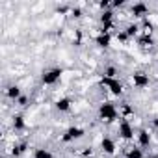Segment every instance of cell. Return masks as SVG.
I'll return each instance as SVG.
<instances>
[{"label": "cell", "instance_id": "603a6c76", "mask_svg": "<svg viewBox=\"0 0 158 158\" xmlns=\"http://www.w3.org/2000/svg\"><path fill=\"white\" fill-rule=\"evenodd\" d=\"M30 102H32V101H30V97H28V95H23V97H21V99L15 102V104H17L21 110H26V108L30 106Z\"/></svg>", "mask_w": 158, "mask_h": 158}, {"label": "cell", "instance_id": "cb8c5ba5", "mask_svg": "<svg viewBox=\"0 0 158 158\" xmlns=\"http://www.w3.org/2000/svg\"><path fill=\"white\" fill-rule=\"evenodd\" d=\"M123 8H127V2L125 0H114L112 2V10L115 11V10H123Z\"/></svg>", "mask_w": 158, "mask_h": 158}, {"label": "cell", "instance_id": "ac0fdd59", "mask_svg": "<svg viewBox=\"0 0 158 158\" xmlns=\"http://www.w3.org/2000/svg\"><path fill=\"white\" fill-rule=\"evenodd\" d=\"M123 158H145V152H143V149H141V147L132 145V147H127V149H125Z\"/></svg>", "mask_w": 158, "mask_h": 158}, {"label": "cell", "instance_id": "7a4b0ae2", "mask_svg": "<svg viewBox=\"0 0 158 158\" xmlns=\"http://www.w3.org/2000/svg\"><path fill=\"white\" fill-rule=\"evenodd\" d=\"M61 74H63L61 67H48L41 73L39 82H41V86H56L61 80Z\"/></svg>", "mask_w": 158, "mask_h": 158}, {"label": "cell", "instance_id": "5b68a950", "mask_svg": "<svg viewBox=\"0 0 158 158\" xmlns=\"http://www.w3.org/2000/svg\"><path fill=\"white\" fill-rule=\"evenodd\" d=\"M101 88H106L114 97H123V93H125V84L119 78H102L101 76Z\"/></svg>", "mask_w": 158, "mask_h": 158}, {"label": "cell", "instance_id": "8992f818", "mask_svg": "<svg viewBox=\"0 0 158 158\" xmlns=\"http://www.w3.org/2000/svg\"><path fill=\"white\" fill-rule=\"evenodd\" d=\"M128 13L132 15V21H143L151 15V8L145 4V2H134L128 6Z\"/></svg>", "mask_w": 158, "mask_h": 158}, {"label": "cell", "instance_id": "4fadbf2b", "mask_svg": "<svg viewBox=\"0 0 158 158\" xmlns=\"http://www.w3.org/2000/svg\"><path fill=\"white\" fill-rule=\"evenodd\" d=\"M26 128H28V125H26L24 115L23 114H13V117H11V130L13 132H24Z\"/></svg>", "mask_w": 158, "mask_h": 158}, {"label": "cell", "instance_id": "277c9868", "mask_svg": "<svg viewBox=\"0 0 158 158\" xmlns=\"http://www.w3.org/2000/svg\"><path fill=\"white\" fill-rule=\"evenodd\" d=\"M117 136H119V139H123L127 143H130L136 138V128L130 123V119H123V117L119 119V123H117Z\"/></svg>", "mask_w": 158, "mask_h": 158}, {"label": "cell", "instance_id": "d4e9b609", "mask_svg": "<svg viewBox=\"0 0 158 158\" xmlns=\"http://www.w3.org/2000/svg\"><path fill=\"white\" fill-rule=\"evenodd\" d=\"M152 127H154V128H158V117H154V119H152Z\"/></svg>", "mask_w": 158, "mask_h": 158}, {"label": "cell", "instance_id": "5bb4252c", "mask_svg": "<svg viewBox=\"0 0 158 158\" xmlns=\"http://www.w3.org/2000/svg\"><path fill=\"white\" fill-rule=\"evenodd\" d=\"M136 43H138V47L139 48H143V50H152L154 47H156V39H154V35H139L138 39H136Z\"/></svg>", "mask_w": 158, "mask_h": 158}, {"label": "cell", "instance_id": "484cf974", "mask_svg": "<svg viewBox=\"0 0 158 158\" xmlns=\"http://www.w3.org/2000/svg\"><path fill=\"white\" fill-rule=\"evenodd\" d=\"M149 158H158V154H152V156H149Z\"/></svg>", "mask_w": 158, "mask_h": 158}, {"label": "cell", "instance_id": "ba28073f", "mask_svg": "<svg viewBox=\"0 0 158 158\" xmlns=\"http://www.w3.org/2000/svg\"><path fill=\"white\" fill-rule=\"evenodd\" d=\"M136 143H138V147H141V149H149L151 143H152V132H151L147 127L138 128V130H136Z\"/></svg>", "mask_w": 158, "mask_h": 158}, {"label": "cell", "instance_id": "d6986e66", "mask_svg": "<svg viewBox=\"0 0 158 158\" xmlns=\"http://www.w3.org/2000/svg\"><path fill=\"white\" fill-rule=\"evenodd\" d=\"M101 76H102V78H119V69H117V65H114V63L104 65Z\"/></svg>", "mask_w": 158, "mask_h": 158}, {"label": "cell", "instance_id": "3957f363", "mask_svg": "<svg viewBox=\"0 0 158 158\" xmlns=\"http://www.w3.org/2000/svg\"><path fill=\"white\" fill-rule=\"evenodd\" d=\"M86 138V128L78 127V125H71L63 130L61 134V143H74V141H80Z\"/></svg>", "mask_w": 158, "mask_h": 158}, {"label": "cell", "instance_id": "44dd1931", "mask_svg": "<svg viewBox=\"0 0 158 158\" xmlns=\"http://www.w3.org/2000/svg\"><path fill=\"white\" fill-rule=\"evenodd\" d=\"M69 17H71V19H74V21H80V19H84V10H82L80 6H73V8H71V13H69Z\"/></svg>", "mask_w": 158, "mask_h": 158}, {"label": "cell", "instance_id": "7c38bea8", "mask_svg": "<svg viewBox=\"0 0 158 158\" xmlns=\"http://www.w3.org/2000/svg\"><path fill=\"white\" fill-rule=\"evenodd\" d=\"M123 30H125V34H127L130 39H138V37L141 35V26H139L138 21H130V23H127Z\"/></svg>", "mask_w": 158, "mask_h": 158}, {"label": "cell", "instance_id": "6da1fadb", "mask_svg": "<svg viewBox=\"0 0 158 158\" xmlns=\"http://www.w3.org/2000/svg\"><path fill=\"white\" fill-rule=\"evenodd\" d=\"M97 119L104 125H112L121 119V112L114 101H102L97 108Z\"/></svg>", "mask_w": 158, "mask_h": 158}, {"label": "cell", "instance_id": "e0dca14e", "mask_svg": "<svg viewBox=\"0 0 158 158\" xmlns=\"http://www.w3.org/2000/svg\"><path fill=\"white\" fill-rule=\"evenodd\" d=\"M139 26H141V34L143 35H154V32H156V24L151 21V17L139 21Z\"/></svg>", "mask_w": 158, "mask_h": 158}, {"label": "cell", "instance_id": "2e32d148", "mask_svg": "<svg viewBox=\"0 0 158 158\" xmlns=\"http://www.w3.org/2000/svg\"><path fill=\"white\" fill-rule=\"evenodd\" d=\"M26 151H28V141H19V143H13V145H11L10 156H11V158H21Z\"/></svg>", "mask_w": 158, "mask_h": 158}, {"label": "cell", "instance_id": "30bf717a", "mask_svg": "<svg viewBox=\"0 0 158 158\" xmlns=\"http://www.w3.org/2000/svg\"><path fill=\"white\" fill-rule=\"evenodd\" d=\"M4 95H6V99H8V101L17 102L24 93H23V88H21L19 84H10V86H6V88H4Z\"/></svg>", "mask_w": 158, "mask_h": 158}, {"label": "cell", "instance_id": "7402d4cb", "mask_svg": "<svg viewBox=\"0 0 158 158\" xmlns=\"http://www.w3.org/2000/svg\"><path fill=\"white\" fill-rule=\"evenodd\" d=\"M114 37H115L119 43H123V45H125V43H128V41H132V39H130V37L125 34V30H123V28H121V30H117V32L114 34Z\"/></svg>", "mask_w": 158, "mask_h": 158}, {"label": "cell", "instance_id": "9a60e30c", "mask_svg": "<svg viewBox=\"0 0 158 158\" xmlns=\"http://www.w3.org/2000/svg\"><path fill=\"white\" fill-rule=\"evenodd\" d=\"M54 108H56V112H60V114H67V112H71V108H73V99H71V97H60V99L54 102Z\"/></svg>", "mask_w": 158, "mask_h": 158}, {"label": "cell", "instance_id": "8fae6325", "mask_svg": "<svg viewBox=\"0 0 158 158\" xmlns=\"http://www.w3.org/2000/svg\"><path fill=\"white\" fill-rule=\"evenodd\" d=\"M112 39H114V34H102V32H99V34L93 37V43H95L99 48L108 50V48L112 47Z\"/></svg>", "mask_w": 158, "mask_h": 158}, {"label": "cell", "instance_id": "ffe728a7", "mask_svg": "<svg viewBox=\"0 0 158 158\" xmlns=\"http://www.w3.org/2000/svg\"><path fill=\"white\" fill-rule=\"evenodd\" d=\"M32 156L34 158H54V152L50 149H47V147H37Z\"/></svg>", "mask_w": 158, "mask_h": 158}, {"label": "cell", "instance_id": "52a82bcc", "mask_svg": "<svg viewBox=\"0 0 158 158\" xmlns=\"http://www.w3.org/2000/svg\"><path fill=\"white\" fill-rule=\"evenodd\" d=\"M130 82H132V86L136 89H145V88L151 86V76L145 71H134L130 74Z\"/></svg>", "mask_w": 158, "mask_h": 158}, {"label": "cell", "instance_id": "9c48e42d", "mask_svg": "<svg viewBox=\"0 0 158 158\" xmlns=\"http://www.w3.org/2000/svg\"><path fill=\"white\" fill-rule=\"evenodd\" d=\"M101 152H102L104 156H115V152H117V143H115V139L110 138V136H102V138H101Z\"/></svg>", "mask_w": 158, "mask_h": 158}]
</instances>
